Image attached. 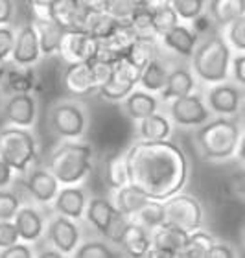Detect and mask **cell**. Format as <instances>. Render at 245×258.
Segmentation results:
<instances>
[{
  "label": "cell",
  "mask_w": 245,
  "mask_h": 258,
  "mask_svg": "<svg viewBox=\"0 0 245 258\" xmlns=\"http://www.w3.org/2000/svg\"><path fill=\"white\" fill-rule=\"evenodd\" d=\"M129 183L149 199L164 201L181 192L190 179V161L187 151L173 140L137 139L126 150Z\"/></svg>",
  "instance_id": "obj_1"
},
{
  "label": "cell",
  "mask_w": 245,
  "mask_h": 258,
  "mask_svg": "<svg viewBox=\"0 0 245 258\" xmlns=\"http://www.w3.org/2000/svg\"><path fill=\"white\" fill-rule=\"evenodd\" d=\"M241 133H243V127L238 118L216 116L196 129L194 146L203 161L225 162L236 157Z\"/></svg>",
  "instance_id": "obj_2"
},
{
  "label": "cell",
  "mask_w": 245,
  "mask_h": 258,
  "mask_svg": "<svg viewBox=\"0 0 245 258\" xmlns=\"http://www.w3.org/2000/svg\"><path fill=\"white\" fill-rule=\"evenodd\" d=\"M44 166L57 177L61 186L81 184L94 170V148L83 139L59 140L46 157Z\"/></svg>",
  "instance_id": "obj_3"
},
{
  "label": "cell",
  "mask_w": 245,
  "mask_h": 258,
  "mask_svg": "<svg viewBox=\"0 0 245 258\" xmlns=\"http://www.w3.org/2000/svg\"><path fill=\"white\" fill-rule=\"evenodd\" d=\"M230 63L232 48L225 35L219 33L203 37L192 55L194 74L207 85H216L230 80Z\"/></svg>",
  "instance_id": "obj_4"
},
{
  "label": "cell",
  "mask_w": 245,
  "mask_h": 258,
  "mask_svg": "<svg viewBox=\"0 0 245 258\" xmlns=\"http://www.w3.org/2000/svg\"><path fill=\"white\" fill-rule=\"evenodd\" d=\"M0 157L15 173L26 175L39 161V140L32 129L6 125L0 129Z\"/></svg>",
  "instance_id": "obj_5"
},
{
  "label": "cell",
  "mask_w": 245,
  "mask_h": 258,
  "mask_svg": "<svg viewBox=\"0 0 245 258\" xmlns=\"http://www.w3.org/2000/svg\"><path fill=\"white\" fill-rule=\"evenodd\" d=\"M91 125V113L80 98L55 100L48 107V127L57 140H80Z\"/></svg>",
  "instance_id": "obj_6"
},
{
  "label": "cell",
  "mask_w": 245,
  "mask_h": 258,
  "mask_svg": "<svg viewBox=\"0 0 245 258\" xmlns=\"http://www.w3.org/2000/svg\"><path fill=\"white\" fill-rule=\"evenodd\" d=\"M85 220L98 234H101V236L105 238L107 242H111L112 245L118 243L124 229H126V223L129 221L128 218L114 207L112 201H109V199H105V198H98V196L89 199Z\"/></svg>",
  "instance_id": "obj_7"
},
{
  "label": "cell",
  "mask_w": 245,
  "mask_h": 258,
  "mask_svg": "<svg viewBox=\"0 0 245 258\" xmlns=\"http://www.w3.org/2000/svg\"><path fill=\"white\" fill-rule=\"evenodd\" d=\"M162 203H164L166 221L168 223H173V225L181 227L188 232L201 229L203 223H205L203 205L192 194H185L181 190V192L164 199Z\"/></svg>",
  "instance_id": "obj_8"
},
{
  "label": "cell",
  "mask_w": 245,
  "mask_h": 258,
  "mask_svg": "<svg viewBox=\"0 0 245 258\" xmlns=\"http://www.w3.org/2000/svg\"><path fill=\"white\" fill-rule=\"evenodd\" d=\"M140 74H142V70L124 55L118 61H114L111 78L98 89L96 94L103 98L105 102L122 103L137 89L140 81Z\"/></svg>",
  "instance_id": "obj_9"
},
{
  "label": "cell",
  "mask_w": 245,
  "mask_h": 258,
  "mask_svg": "<svg viewBox=\"0 0 245 258\" xmlns=\"http://www.w3.org/2000/svg\"><path fill=\"white\" fill-rule=\"evenodd\" d=\"M168 116L173 125L182 129H197L205 122L212 118V111L208 107L207 100L199 92H192L187 96H181L168 103Z\"/></svg>",
  "instance_id": "obj_10"
},
{
  "label": "cell",
  "mask_w": 245,
  "mask_h": 258,
  "mask_svg": "<svg viewBox=\"0 0 245 258\" xmlns=\"http://www.w3.org/2000/svg\"><path fill=\"white\" fill-rule=\"evenodd\" d=\"M44 240L53 249H57L63 256H74L81 243V227L80 221L55 214L48 220Z\"/></svg>",
  "instance_id": "obj_11"
},
{
  "label": "cell",
  "mask_w": 245,
  "mask_h": 258,
  "mask_svg": "<svg viewBox=\"0 0 245 258\" xmlns=\"http://www.w3.org/2000/svg\"><path fill=\"white\" fill-rule=\"evenodd\" d=\"M2 116L6 125L33 129L39 118V103L33 92L10 94L2 105Z\"/></svg>",
  "instance_id": "obj_12"
},
{
  "label": "cell",
  "mask_w": 245,
  "mask_h": 258,
  "mask_svg": "<svg viewBox=\"0 0 245 258\" xmlns=\"http://www.w3.org/2000/svg\"><path fill=\"white\" fill-rule=\"evenodd\" d=\"M243 98L245 94L241 91V87L232 80L210 85L207 89V94H205L208 107L216 116H238Z\"/></svg>",
  "instance_id": "obj_13"
},
{
  "label": "cell",
  "mask_w": 245,
  "mask_h": 258,
  "mask_svg": "<svg viewBox=\"0 0 245 258\" xmlns=\"http://www.w3.org/2000/svg\"><path fill=\"white\" fill-rule=\"evenodd\" d=\"M59 188H61V183L46 166L33 168L26 173L24 192L28 194V198L32 199L33 203L41 205V207H48V205L52 207Z\"/></svg>",
  "instance_id": "obj_14"
},
{
  "label": "cell",
  "mask_w": 245,
  "mask_h": 258,
  "mask_svg": "<svg viewBox=\"0 0 245 258\" xmlns=\"http://www.w3.org/2000/svg\"><path fill=\"white\" fill-rule=\"evenodd\" d=\"M98 50H100V41L96 37H92L85 30H70L65 33L63 41H61L59 55L67 63L91 61L92 57L98 55Z\"/></svg>",
  "instance_id": "obj_15"
},
{
  "label": "cell",
  "mask_w": 245,
  "mask_h": 258,
  "mask_svg": "<svg viewBox=\"0 0 245 258\" xmlns=\"http://www.w3.org/2000/svg\"><path fill=\"white\" fill-rule=\"evenodd\" d=\"M61 85L65 92L72 98H87L98 91L94 78L91 72L89 61H74L67 63L63 74H61Z\"/></svg>",
  "instance_id": "obj_16"
},
{
  "label": "cell",
  "mask_w": 245,
  "mask_h": 258,
  "mask_svg": "<svg viewBox=\"0 0 245 258\" xmlns=\"http://www.w3.org/2000/svg\"><path fill=\"white\" fill-rule=\"evenodd\" d=\"M41 59H43V52H41V44H39L35 28H33L32 22L24 24L17 30L15 46H13L10 63L17 64L21 69H33Z\"/></svg>",
  "instance_id": "obj_17"
},
{
  "label": "cell",
  "mask_w": 245,
  "mask_h": 258,
  "mask_svg": "<svg viewBox=\"0 0 245 258\" xmlns=\"http://www.w3.org/2000/svg\"><path fill=\"white\" fill-rule=\"evenodd\" d=\"M87 205H89L87 190L81 184H67V186L59 188L57 196H55L52 203V209L55 214L81 221L85 220Z\"/></svg>",
  "instance_id": "obj_18"
},
{
  "label": "cell",
  "mask_w": 245,
  "mask_h": 258,
  "mask_svg": "<svg viewBox=\"0 0 245 258\" xmlns=\"http://www.w3.org/2000/svg\"><path fill=\"white\" fill-rule=\"evenodd\" d=\"M151 245H153V242H151V231L146 229L137 220H129L126 223V229H124L122 236H120V240L116 243L120 253L133 258L148 256Z\"/></svg>",
  "instance_id": "obj_19"
},
{
  "label": "cell",
  "mask_w": 245,
  "mask_h": 258,
  "mask_svg": "<svg viewBox=\"0 0 245 258\" xmlns=\"http://www.w3.org/2000/svg\"><path fill=\"white\" fill-rule=\"evenodd\" d=\"M13 221H15L17 229H19L21 240L30 243L43 240L44 232H46V225H48V218L43 214V210L30 203L22 205Z\"/></svg>",
  "instance_id": "obj_20"
},
{
  "label": "cell",
  "mask_w": 245,
  "mask_h": 258,
  "mask_svg": "<svg viewBox=\"0 0 245 258\" xmlns=\"http://www.w3.org/2000/svg\"><path fill=\"white\" fill-rule=\"evenodd\" d=\"M32 24H33V28H35V33H37L43 57L59 55L61 41H63L67 30H65L61 24H57V22L53 21L52 17L46 15V13H35Z\"/></svg>",
  "instance_id": "obj_21"
},
{
  "label": "cell",
  "mask_w": 245,
  "mask_h": 258,
  "mask_svg": "<svg viewBox=\"0 0 245 258\" xmlns=\"http://www.w3.org/2000/svg\"><path fill=\"white\" fill-rule=\"evenodd\" d=\"M197 89V76L194 74L192 67L179 64L170 70V76L166 80L164 89L159 92V98L162 103H170L173 100L187 94H192Z\"/></svg>",
  "instance_id": "obj_22"
},
{
  "label": "cell",
  "mask_w": 245,
  "mask_h": 258,
  "mask_svg": "<svg viewBox=\"0 0 245 258\" xmlns=\"http://www.w3.org/2000/svg\"><path fill=\"white\" fill-rule=\"evenodd\" d=\"M188 236H190L188 231L173 225V223L164 221L162 225H159L157 229L151 231V242H153L151 247L166 251L171 258H177L181 256L185 247H187Z\"/></svg>",
  "instance_id": "obj_23"
},
{
  "label": "cell",
  "mask_w": 245,
  "mask_h": 258,
  "mask_svg": "<svg viewBox=\"0 0 245 258\" xmlns=\"http://www.w3.org/2000/svg\"><path fill=\"white\" fill-rule=\"evenodd\" d=\"M199 41H201V37H199V32L196 28H190L182 22H179L177 26H173L170 32H166L160 37V43L170 52L181 55V57H187V59H192Z\"/></svg>",
  "instance_id": "obj_24"
},
{
  "label": "cell",
  "mask_w": 245,
  "mask_h": 258,
  "mask_svg": "<svg viewBox=\"0 0 245 258\" xmlns=\"http://www.w3.org/2000/svg\"><path fill=\"white\" fill-rule=\"evenodd\" d=\"M87 11L78 0H53L46 10V15L70 32V30H83Z\"/></svg>",
  "instance_id": "obj_25"
},
{
  "label": "cell",
  "mask_w": 245,
  "mask_h": 258,
  "mask_svg": "<svg viewBox=\"0 0 245 258\" xmlns=\"http://www.w3.org/2000/svg\"><path fill=\"white\" fill-rule=\"evenodd\" d=\"M160 107V98L155 96V92H149L146 89H135L126 100L122 102V111L129 120L140 122L149 114L157 113Z\"/></svg>",
  "instance_id": "obj_26"
},
{
  "label": "cell",
  "mask_w": 245,
  "mask_h": 258,
  "mask_svg": "<svg viewBox=\"0 0 245 258\" xmlns=\"http://www.w3.org/2000/svg\"><path fill=\"white\" fill-rule=\"evenodd\" d=\"M205 13L214 26L223 30L230 22L245 15V0H207Z\"/></svg>",
  "instance_id": "obj_27"
},
{
  "label": "cell",
  "mask_w": 245,
  "mask_h": 258,
  "mask_svg": "<svg viewBox=\"0 0 245 258\" xmlns=\"http://www.w3.org/2000/svg\"><path fill=\"white\" fill-rule=\"evenodd\" d=\"M4 87L10 94L15 92H33L37 87V74L33 69H21L11 63L10 69L2 72L0 78V89Z\"/></svg>",
  "instance_id": "obj_28"
},
{
  "label": "cell",
  "mask_w": 245,
  "mask_h": 258,
  "mask_svg": "<svg viewBox=\"0 0 245 258\" xmlns=\"http://www.w3.org/2000/svg\"><path fill=\"white\" fill-rule=\"evenodd\" d=\"M148 199L149 198L142 192V190L137 188L135 184L128 183L126 186H122V188L112 190L111 201L114 203V207L128 218V220H135L137 212L144 207Z\"/></svg>",
  "instance_id": "obj_29"
},
{
  "label": "cell",
  "mask_w": 245,
  "mask_h": 258,
  "mask_svg": "<svg viewBox=\"0 0 245 258\" xmlns=\"http://www.w3.org/2000/svg\"><path fill=\"white\" fill-rule=\"evenodd\" d=\"M173 133V122L162 113H153L142 118L137 125V139L142 140H168Z\"/></svg>",
  "instance_id": "obj_30"
},
{
  "label": "cell",
  "mask_w": 245,
  "mask_h": 258,
  "mask_svg": "<svg viewBox=\"0 0 245 258\" xmlns=\"http://www.w3.org/2000/svg\"><path fill=\"white\" fill-rule=\"evenodd\" d=\"M103 183L111 190H118L129 183V168L126 151H112L103 159Z\"/></svg>",
  "instance_id": "obj_31"
},
{
  "label": "cell",
  "mask_w": 245,
  "mask_h": 258,
  "mask_svg": "<svg viewBox=\"0 0 245 258\" xmlns=\"http://www.w3.org/2000/svg\"><path fill=\"white\" fill-rule=\"evenodd\" d=\"M168 76H170L168 64H166L164 61H160V57L157 55L153 61H149L144 69H142L139 85L142 87V89H146V91L157 94V92H160L164 89Z\"/></svg>",
  "instance_id": "obj_32"
},
{
  "label": "cell",
  "mask_w": 245,
  "mask_h": 258,
  "mask_svg": "<svg viewBox=\"0 0 245 258\" xmlns=\"http://www.w3.org/2000/svg\"><path fill=\"white\" fill-rule=\"evenodd\" d=\"M122 21L114 19L112 15H109L105 10H89L85 17V30L87 33H91L92 37H96L98 41L105 39L107 35H111L112 30L118 26Z\"/></svg>",
  "instance_id": "obj_33"
},
{
  "label": "cell",
  "mask_w": 245,
  "mask_h": 258,
  "mask_svg": "<svg viewBox=\"0 0 245 258\" xmlns=\"http://www.w3.org/2000/svg\"><path fill=\"white\" fill-rule=\"evenodd\" d=\"M159 55V46H157V39L155 37H144L139 35L135 39V43L129 46L126 52V57L133 64H137L140 70L144 69L149 61H153Z\"/></svg>",
  "instance_id": "obj_34"
},
{
  "label": "cell",
  "mask_w": 245,
  "mask_h": 258,
  "mask_svg": "<svg viewBox=\"0 0 245 258\" xmlns=\"http://www.w3.org/2000/svg\"><path fill=\"white\" fill-rule=\"evenodd\" d=\"M214 243H216V238L201 227V229L190 232V236H188V243H187V247H185V251H182L181 256L207 258L208 251L212 249Z\"/></svg>",
  "instance_id": "obj_35"
},
{
  "label": "cell",
  "mask_w": 245,
  "mask_h": 258,
  "mask_svg": "<svg viewBox=\"0 0 245 258\" xmlns=\"http://www.w3.org/2000/svg\"><path fill=\"white\" fill-rule=\"evenodd\" d=\"M135 220L142 223L146 229L153 231L159 225H162L166 221V212H164V203L159 199H148L146 205L137 212Z\"/></svg>",
  "instance_id": "obj_36"
},
{
  "label": "cell",
  "mask_w": 245,
  "mask_h": 258,
  "mask_svg": "<svg viewBox=\"0 0 245 258\" xmlns=\"http://www.w3.org/2000/svg\"><path fill=\"white\" fill-rule=\"evenodd\" d=\"M118 251L112 249V243L107 240H85L80 243L76 251V258H114L118 256Z\"/></svg>",
  "instance_id": "obj_37"
},
{
  "label": "cell",
  "mask_w": 245,
  "mask_h": 258,
  "mask_svg": "<svg viewBox=\"0 0 245 258\" xmlns=\"http://www.w3.org/2000/svg\"><path fill=\"white\" fill-rule=\"evenodd\" d=\"M153 11V28L157 37H162L166 32H170L171 28L177 26L181 22V17L177 15V11L173 10V6H166L160 10H151Z\"/></svg>",
  "instance_id": "obj_38"
},
{
  "label": "cell",
  "mask_w": 245,
  "mask_h": 258,
  "mask_svg": "<svg viewBox=\"0 0 245 258\" xmlns=\"http://www.w3.org/2000/svg\"><path fill=\"white\" fill-rule=\"evenodd\" d=\"M22 198L17 190L0 188V220H15L17 212L22 207Z\"/></svg>",
  "instance_id": "obj_39"
},
{
  "label": "cell",
  "mask_w": 245,
  "mask_h": 258,
  "mask_svg": "<svg viewBox=\"0 0 245 258\" xmlns=\"http://www.w3.org/2000/svg\"><path fill=\"white\" fill-rule=\"evenodd\" d=\"M177 15L181 17V21L194 22L196 19L205 13L207 10V0H173L171 2Z\"/></svg>",
  "instance_id": "obj_40"
},
{
  "label": "cell",
  "mask_w": 245,
  "mask_h": 258,
  "mask_svg": "<svg viewBox=\"0 0 245 258\" xmlns=\"http://www.w3.org/2000/svg\"><path fill=\"white\" fill-rule=\"evenodd\" d=\"M140 4L137 0H105L103 10L118 21H131Z\"/></svg>",
  "instance_id": "obj_41"
},
{
  "label": "cell",
  "mask_w": 245,
  "mask_h": 258,
  "mask_svg": "<svg viewBox=\"0 0 245 258\" xmlns=\"http://www.w3.org/2000/svg\"><path fill=\"white\" fill-rule=\"evenodd\" d=\"M225 39L229 41L230 48L236 54H243L245 52V15L236 19L225 28Z\"/></svg>",
  "instance_id": "obj_42"
},
{
  "label": "cell",
  "mask_w": 245,
  "mask_h": 258,
  "mask_svg": "<svg viewBox=\"0 0 245 258\" xmlns=\"http://www.w3.org/2000/svg\"><path fill=\"white\" fill-rule=\"evenodd\" d=\"M129 22L133 24V28L137 30L139 35L159 39L157 37V33H155V28H153V11L144 8V6H140L139 10H137V13L133 15V19H131Z\"/></svg>",
  "instance_id": "obj_43"
},
{
  "label": "cell",
  "mask_w": 245,
  "mask_h": 258,
  "mask_svg": "<svg viewBox=\"0 0 245 258\" xmlns=\"http://www.w3.org/2000/svg\"><path fill=\"white\" fill-rule=\"evenodd\" d=\"M17 30L11 24L0 26V64H6L11 61L13 46H15Z\"/></svg>",
  "instance_id": "obj_44"
},
{
  "label": "cell",
  "mask_w": 245,
  "mask_h": 258,
  "mask_svg": "<svg viewBox=\"0 0 245 258\" xmlns=\"http://www.w3.org/2000/svg\"><path fill=\"white\" fill-rule=\"evenodd\" d=\"M89 64H91V72H92V78H94V83H96V87L100 89V87L111 78L114 63H111V61H107V59H101V57H92V59L89 61Z\"/></svg>",
  "instance_id": "obj_45"
},
{
  "label": "cell",
  "mask_w": 245,
  "mask_h": 258,
  "mask_svg": "<svg viewBox=\"0 0 245 258\" xmlns=\"http://www.w3.org/2000/svg\"><path fill=\"white\" fill-rule=\"evenodd\" d=\"M21 242V234L13 220H0V251Z\"/></svg>",
  "instance_id": "obj_46"
},
{
  "label": "cell",
  "mask_w": 245,
  "mask_h": 258,
  "mask_svg": "<svg viewBox=\"0 0 245 258\" xmlns=\"http://www.w3.org/2000/svg\"><path fill=\"white\" fill-rule=\"evenodd\" d=\"M37 256V253H33V247L30 242H21L13 243L10 247H6L0 251V258H32Z\"/></svg>",
  "instance_id": "obj_47"
},
{
  "label": "cell",
  "mask_w": 245,
  "mask_h": 258,
  "mask_svg": "<svg viewBox=\"0 0 245 258\" xmlns=\"http://www.w3.org/2000/svg\"><path fill=\"white\" fill-rule=\"evenodd\" d=\"M230 80L238 83L241 89H245V52L243 54L232 55L230 63Z\"/></svg>",
  "instance_id": "obj_48"
},
{
  "label": "cell",
  "mask_w": 245,
  "mask_h": 258,
  "mask_svg": "<svg viewBox=\"0 0 245 258\" xmlns=\"http://www.w3.org/2000/svg\"><path fill=\"white\" fill-rule=\"evenodd\" d=\"M229 190L236 199L245 201V170L232 173L229 177Z\"/></svg>",
  "instance_id": "obj_49"
},
{
  "label": "cell",
  "mask_w": 245,
  "mask_h": 258,
  "mask_svg": "<svg viewBox=\"0 0 245 258\" xmlns=\"http://www.w3.org/2000/svg\"><path fill=\"white\" fill-rule=\"evenodd\" d=\"M238 256V251H236L230 243L227 242H218L212 245V249L208 251V256L207 258H234Z\"/></svg>",
  "instance_id": "obj_50"
},
{
  "label": "cell",
  "mask_w": 245,
  "mask_h": 258,
  "mask_svg": "<svg viewBox=\"0 0 245 258\" xmlns=\"http://www.w3.org/2000/svg\"><path fill=\"white\" fill-rule=\"evenodd\" d=\"M17 4L15 0H0V26L11 24L15 19Z\"/></svg>",
  "instance_id": "obj_51"
},
{
  "label": "cell",
  "mask_w": 245,
  "mask_h": 258,
  "mask_svg": "<svg viewBox=\"0 0 245 258\" xmlns=\"http://www.w3.org/2000/svg\"><path fill=\"white\" fill-rule=\"evenodd\" d=\"M15 181V170L0 157V188H8Z\"/></svg>",
  "instance_id": "obj_52"
},
{
  "label": "cell",
  "mask_w": 245,
  "mask_h": 258,
  "mask_svg": "<svg viewBox=\"0 0 245 258\" xmlns=\"http://www.w3.org/2000/svg\"><path fill=\"white\" fill-rule=\"evenodd\" d=\"M53 0H26V4L32 8L35 13H46L48 6L52 4Z\"/></svg>",
  "instance_id": "obj_53"
},
{
  "label": "cell",
  "mask_w": 245,
  "mask_h": 258,
  "mask_svg": "<svg viewBox=\"0 0 245 258\" xmlns=\"http://www.w3.org/2000/svg\"><path fill=\"white\" fill-rule=\"evenodd\" d=\"M173 0H144V8L148 10H160V8H166V6H171Z\"/></svg>",
  "instance_id": "obj_54"
},
{
  "label": "cell",
  "mask_w": 245,
  "mask_h": 258,
  "mask_svg": "<svg viewBox=\"0 0 245 258\" xmlns=\"http://www.w3.org/2000/svg\"><path fill=\"white\" fill-rule=\"evenodd\" d=\"M236 159L240 162L241 166L245 168V129L240 137V144H238V150H236Z\"/></svg>",
  "instance_id": "obj_55"
},
{
  "label": "cell",
  "mask_w": 245,
  "mask_h": 258,
  "mask_svg": "<svg viewBox=\"0 0 245 258\" xmlns=\"http://www.w3.org/2000/svg\"><path fill=\"white\" fill-rule=\"evenodd\" d=\"M85 10H103L105 0H78Z\"/></svg>",
  "instance_id": "obj_56"
},
{
  "label": "cell",
  "mask_w": 245,
  "mask_h": 258,
  "mask_svg": "<svg viewBox=\"0 0 245 258\" xmlns=\"http://www.w3.org/2000/svg\"><path fill=\"white\" fill-rule=\"evenodd\" d=\"M238 120H240L241 127L245 129V98H243V103H241V109H240V113H238Z\"/></svg>",
  "instance_id": "obj_57"
},
{
  "label": "cell",
  "mask_w": 245,
  "mask_h": 258,
  "mask_svg": "<svg viewBox=\"0 0 245 258\" xmlns=\"http://www.w3.org/2000/svg\"><path fill=\"white\" fill-rule=\"evenodd\" d=\"M241 247L245 249V225H243V229H241Z\"/></svg>",
  "instance_id": "obj_58"
},
{
  "label": "cell",
  "mask_w": 245,
  "mask_h": 258,
  "mask_svg": "<svg viewBox=\"0 0 245 258\" xmlns=\"http://www.w3.org/2000/svg\"><path fill=\"white\" fill-rule=\"evenodd\" d=\"M137 2H139V4H140V6H142V4H144V0H137Z\"/></svg>",
  "instance_id": "obj_59"
},
{
  "label": "cell",
  "mask_w": 245,
  "mask_h": 258,
  "mask_svg": "<svg viewBox=\"0 0 245 258\" xmlns=\"http://www.w3.org/2000/svg\"><path fill=\"white\" fill-rule=\"evenodd\" d=\"M0 91H2V89H0Z\"/></svg>",
  "instance_id": "obj_60"
}]
</instances>
